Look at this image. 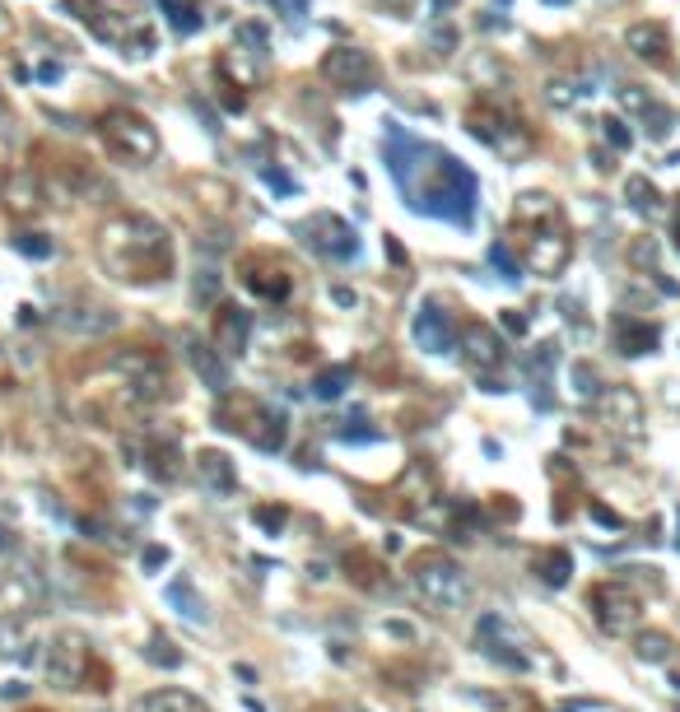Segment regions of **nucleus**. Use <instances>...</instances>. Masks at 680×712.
<instances>
[{
    "label": "nucleus",
    "mask_w": 680,
    "mask_h": 712,
    "mask_svg": "<svg viewBox=\"0 0 680 712\" xmlns=\"http://www.w3.org/2000/svg\"><path fill=\"white\" fill-rule=\"evenodd\" d=\"M98 256L117 280L145 284L173 275V238L150 215H117L98 229Z\"/></svg>",
    "instance_id": "1"
},
{
    "label": "nucleus",
    "mask_w": 680,
    "mask_h": 712,
    "mask_svg": "<svg viewBox=\"0 0 680 712\" xmlns=\"http://www.w3.org/2000/svg\"><path fill=\"white\" fill-rule=\"evenodd\" d=\"M410 196H415L410 205H415V210H424V215L452 219V224H471V215H476L480 182H476V173H471L466 163H457L452 154L434 149V163H429L424 187H410Z\"/></svg>",
    "instance_id": "2"
},
{
    "label": "nucleus",
    "mask_w": 680,
    "mask_h": 712,
    "mask_svg": "<svg viewBox=\"0 0 680 712\" xmlns=\"http://www.w3.org/2000/svg\"><path fill=\"white\" fill-rule=\"evenodd\" d=\"M98 135H103V145H108L122 163H154L159 159V131H154L150 121L140 117V112H131V108L103 112Z\"/></svg>",
    "instance_id": "3"
},
{
    "label": "nucleus",
    "mask_w": 680,
    "mask_h": 712,
    "mask_svg": "<svg viewBox=\"0 0 680 712\" xmlns=\"http://www.w3.org/2000/svg\"><path fill=\"white\" fill-rule=\"evenodd\" d=\"M219 419H224V429L243 433L247 443L261 447V452H280L285 447V419L275 410H266L261 401H252V396H238V405H224Z\"/></svg>",
    "instance_id": "4"
},
{
    "label": "nucleus",
    "mask_w": 680,
    "mask_h": 712,
    "mask_svg": "<svg viewBox=\"0 0 680 712\" xmlns=\"http://www.w3.org/2000/svg\"><path fill=\"white\" fill-rule=\"evenodd\" d=\"M415 587H420L424 601H434L438 610H452V605H462L466 596H471L462 568L452 564L448 554H424V559H415Z\"/></svg>",
    "instance_id": "5"
},
{
    "label": "nucleus",
    "mask_w": 680,
    "mask_h": 712,
    "mask_svg": "<svg viewBox=\"0 0 680 712\" xmlns=\"http://www.w3.org/2000/svg\"><path fill=\"white\" fill-rule=\"evenodd\" d=\"M322 80L340 94H368L373 80H378V66H373V56L364 47H331L322 56Z\"/></svg>",
    "instance_id": "6"
},
{
    "label": "nucleus",
    "mask_w": 680,
    "mask_h": 712,
    "mask_svg": "<svg viewBox=\"0 0 680 712\" xmlns=\"http://www.w3.org/2000/svg\"><path fill=\"white\" fill-rule=\"evenodd\" d=\"M308 242L331 261H354L359 256V233L340 215H313L308 219Z\"/></svg>",
    "instance_id": "7"
},
{
    "label": "nucleus",
    "mask_w": 680,
    "mask_h": 712,
    "mask_svg": "<svg viewBox=\"0 0 680 712\" xmlns=\"http://www.w3.org/2000/svg\"><path fill=\"white\" fill-rule=\"evenodd\" d=\"M429 154H434V149L424 145V140H415L406 126L387 121V168H392V177L401 182V187H410L415 168H424V159H429Z\"/></svg>",
    "instance_id": "8"
},
{
    "label": "nucleus",
    "mask_w": 680,
    "mask_h": 712,
    "mask_svg": "<svg viewBox=\"0 0 680 712\" xmlns=\"http://www.w3.org/2000/svg\"><path fill=\"white\" fill-rule=\"evenodd\" d=\"M592 605H597L601 629L615 633V638L639 624V601H634L625 587H597V592H592Z\"/></svg>",
    "instance_id": "9"
},
{
    "label": "nucleus",
    "mask_w": 680,
    "mask_h": 712,
    "mask_svg": "<svg viewBox=\"0 0 680 712\" xmlns=\"http://www.w3.org/2000/svg\"><path fill=\"white\" fill-rule=\"evenodd\" d=\"M531 266H536V275H559V270L569 266L573 256V242L564 229H555V224H545V229L531 233Z\"/></svg>",
    "instance_id": "10"
},
{
    "label": "nucleus",
    "mask_w": 680,
    "mask_h": 712,
    "mask_svg": "<svg viewBox=\"0 0 680 712\" xmlns=\"http://www.w3.org/2000/svg\"><path fill=\"white\" fill-rule=\"evenodd\" d=\"M415 345L429 354H448L452 345H457V331H452L448 322V312L438 308V303H420V312H415Z\"/></svg>",
    "instance_id": "11"
},
{
    "label": "nucleus",
    "mask_w": 680,
    "mask_h": 712,
    "mask_svg": "<svg viewBox=\"0 0 680 712\" xmlns=\"http://www.w3.org/2000/svg\"><path fill=\"white\" fill-rule=\"evenodd\" d=\"M462 354H466L471 368H494V363H504V336H499V326L466 322L462 326Z\"/></svg>",
    "instance_id": "12"
},
{
    "label": "nucleus",
    "mask_w": 680,
    "mask_h": 712,
    "mask_svg": "<svg viewBox=\"0 0 680 712\" xmlns=\"http://www.w3.org/2000/svg\"><path fill=\"white\" fill-rule=\"evenodd\" d=\"M625 47L639 56V61H653V66H667L671 61V38H667V28L657 24V19L629 24L625 28Z\"/></svg>",
    "instance_id": "13"
},
{
    "label": "nucleus",
    "mask_w": 680,
    "mask_h": 712,
    "mask_svg": "<svg viewBox=\"0 0 680 712\" xmlns=\"http://www.w3.org/2000/svg\"><path fill=\"white\" fill-rule=\"evenodd\" d=\"M247 331H252V312L238 308V303H224L215 312V345L224 354H238L247 345Z\"/></svg>",
    "instance_id": "14"
},
{
    "label": "nucleus",
    "mask_w": 680,
    "mask_h": 712,
    "mask_svg": "<svg viewBox=\"0 0 680 712\" xmlns=\"http://www.w3.org/2000/svg\"><path fill=\"white\" fill-rule=\"evenodd\" d=\"M38 205H42V182L33 173H14L5 177V210H10L14 219H28V215H38Z\"/></svg>",
    "instance_id": "15"
},
{
    "label": "nucleus",
    "mask_w": 680,
    "mask_h": 712,
    "mask_svg": "<svg viewBox=\"0 0 680 712\" xmlns=\"http://www.w3.org/2000/svg\"><path fill=\"white\" fill-rule=\"evenodd\" d=\"M196 475H201V484L210 494H233L238 489V471H233V461L224 452H201L196 457Z\"/></svg>",
    "instance_id": "16"
},
{
    "label": "nucleus",
    "mask_w": 680,
    "mask_h": 712,
    "mask_svg": "<svg viewBox=\"0 0 680 712\" xmlns=\"http://www.w3.org/2000/svg\"><path fill=\"white\" fill-rule=\"evenodd\" d=\"M615 350L639 359V354L657 350V331L648 322H634V317H615Z\"/></svg>",
    "instance_id": "17"
},
{
    "label": "nucleus",
    "mask_w": 680,
    "mask_h": 712,
    "mask_svg": "<svg viewBox=\"0 0 680 712\" xmlns=\"http://www.w3.org/2000/svg\"><path fill=\"white\" fill-rule=\"evenodd\" d=\"M187 354H191V368L205 377V387L224 396V391H229V368L219 363V350H215V345H201V340H191Z\"/></svg>",
    "instance_id": "18"
},
{
    "label": "nucleus",
    "mask_w": 680,
    "mask_h": 712,
    "mask_svg": "<svg viewBox=\"0 0 680 712\" xmlns=\"http://www.w3.org/2000/svg\"><path fill=\"white\" fill-rule=\"evenodd\" d=\"M243 284L261 298H289V275L280 266H247Z\"/></svg>",
    "instance_id": "19"
},
{
    "label": "nucleus",
    "mask_w": 680,
    "mask_h": 712,
    "mask_svg": "<svg viewBox=\"0 0 680 712\" xmlns=\"http://www.w3.org/2000/svg\"><path fill=\"white\" fill-rule=\"evenodd\" d=\"M159 5H164L173 33H182V38H191L205 24V0H159Z\"/></svg>",
    "instance_id": "20"
},
{
    "label": "nucleus",
    "mask_w": 680,
    "mask_h": 712,
    "mask_svg": "<svg viewBox=\"0 0 680 712\" xmlns=\"http://www.w3.org/2000/svg\"><path fill=\"white\" fill-rule=\"evenodd\" d=\"M555 215H559V205L545 196V191H527V196H517V205H513V219L517 224H555Z\"/></svg>",
    "instance_id": "21"
},
{
    "label": "nucleus",
    "mask_w": 680,
    "mask_h": 712,
    "mask_svg": "<svg viewBox=\"0 0 680 712\" xmlns=\"http://www.w3.org/2000/svg\"><path fill=\"white\" fill-rule=\"evenodd\" d=\"M191 191L201 196V205H205V210H210L215 219H224V215L233 210V187H229V182H215V177H196V182H191Z\"/></svg>",
    "instance_id": "22"
},
{
    "label": "nucleus",
    "mask_w": 680,
    "mask_h": 712,
    "mask_svg": "<svg viewBox=\"0 0 680 712\" xmlns=\"http://www.w3.org/2000/svg\"><path fill=\"white\" fill-rule=\"evenodd\" d=\"M136 712H201V703L182 694V689H164V694H150V699H140Z\"/></svg>",
    "instance_id": "23"
},
{
    "label": "nucleus",
    "mask_w": 680,
    "mask_h": 712,
    "mask_svg": "<svg viewBox=\"0 0 680 712\" xmlns=\"http://www.w3.org/2000/svg\"><path fill=\"white\" fill-rule=\"evenodd\" d=\"M536 573H541L550 587H564V582H569V573H573L569 550H541V554H536Z\"/></svg>",
    "instance_id": "24"
},
{
    "label": "nucleus",
    "mask_w": 680,
    "mask_h": 712,
    "mask_svg": "<svg viewBox=\"0 0 680 712\" xmlns=\"http://www.w3.org/2000/svg\"><path fill=\"white\" fill-rule=\"evenodd\" d=\"M345 387H350V368H345V363H336V368H327V373H317L313 396H317V401H336Z\"/></svg>",
    "instance_id": "25"
},
{
    "label": "nucleus",
    "mask_w": 680,
    "mask_h": 712,
    "mask_svg": "<svg viewBox=\"0 0 680 712\" xmlns=\"http://www.w3.org/2000/svg\"><path fill=\"white\" fill-rule=\"evenodd\" d=\"M168 601L182 610L187 619H205V605L196 601V592H191V582L187 578H177V582H168Z\"/></svg>",
    "instance_id": "26"
},
{
    "label": "nucleus",
    "mask_w": 680,
    "mask_h": 712,
    "mask_svg": "<svg viewBox=\"0 0 680 712\" xmlns=\"http://www.w3.org/2000/svg\"><path fill=\"white\" fill-rule=\"evenodd\" d=\"M490 266L499 270V275H504L508 284L522 280V266H517V256L508 252V242H494V247H490Z\"/></svg>",
    "instance_id": "27"
},
{
    "label": "nucleus",
    "mask_w": 680,
    "mask_h": 712,
    "mask_svg": "<svg viewBox=\"0 0 680 712\" xmlns=\"http://www.w3.org/2000/svg\"><path fill=\"white\" fill-rule=\"evenodd\" d=\"M14 252L33 256V261H47L56 247H52V238H42V233H19V238H14Z\"/></svg>",
    "instance_id": "28"
},
{
    "label": "nucleus",
    "mask_w": 680,
    "mask_h": 712,
    "mask_svg": "<svg viewBox=\"0 0 680 712\" xmlns=\"http://www.w3.org/2000/svg\"><path fill=\"white\" fill-rule=\"evenodd\" d=\"M625 196H629V205H634V210H653V201H657V191H653V182H648V177H629Z\"/></svg>",
    "instance_id": "29"
},
{
    "label": "nucleus",
    "mask_w": 680,
    "mask_h": 712,
    "mask_svg": "<svg viewBox=\"0 0 680 712\" xmlns=\"http://www.w3.org/2000/svg\"><path fill=\"white\" fill-rule=\"evenodd\" d=\"M639 657L643 661H667L671 657V643L662 638V633H648V638H639Z\"/></svg>",
    "instance_id": "30"
},
{
    "label": "nucleus",
    "mask_w": 680,
    "mask_h": 712,
    "mask_svg": "<svg viewBox=\"0 0 680 712\" xmlns=\"http://www.w3.org/2000/svg\"><path fill=\"white\" fill-rule=\"evenodd\" d=\"M238 47H243V52H266V28H257V24H243L238 28Z\"/></svg>",
    "instance_id": "31"
},
{
    "label": "nucleus",
    "mask_w": 680,
    "mask_h": 712,
    "mask_svg": "<svg viewBox=\"0 0 680 712\" xmlns=\"http://www.w3.org/2000/svg\"><path fill=\"white\" fill-rule=\"evenodd\" d=\"M601 131H606L611 149H629V145H634V135L625 131V121H620V117H606V121H601Z\"/></svg>",
    "instance_id": "32"
},
{
    "label": "nucleus",
    "mask_w": 680,
    "mask_h": 712,
    "mask_svg": "<svg viewBox=\"0 0 680 712\" xmlns=\"http://www.w3.org/2000/svg\"><path fill=\"white\" fill-rule=\"evenodd\" d=\"M545 98H550L555 108H569V103H578V98H583V89H578V84H559V80H555Z\"/></svg>",
    "instance_id": "33"
},
{
    "label": "nucleus",
    "mask_w": 680,
    "mask_h": 712,
    "mask_svg": "<svg viewBox=\"0 0 680 712\" xmlns=\"http://www.w3.org/2000/svg\"><path fill=\"white\" fill-rule=\"evenodd\" d=\"M285 522H289V512H285V508H257V526H266L271 536H275V531H280Z\"/></svg>",
    "instance_id": "34"
},
{
    "label": "nucleus",
    "mask_w": 680,
    "mask_h": 712,
    "mask_svg": "<svg viewBox=\"0 0 680 712\" xmlns=\"http://www.w3.org/2000/svg\"><path fill=\"white\" fill-rule=\"evenodd\" d=\"M573 377H578V396H597V373H592L587 363H578V368H573Z\"/></svg>",
    "instance_id": "35"
},
{
    "label": "nucleus",
    "mask_w": 680,
    "mask_h": 712,
    "mask_svg": "<svg viewBox=\"0 0 680 712\" xmlns=\"http://www.w3.org/2000/svg\"><path fill=\"white\" fill-rule=\"evenodd\" d=\"M620 98H625V108H648V103H653V98H648V94H643V89H639V84H625V89H620Z\"/></svg>",
    "instance_id": "36"
},
{
    "label": "nucleus",
    "mask_w": 680,
    "mask_h": 712,
    "mask_svg": "<svg viewBox=\"0 0 680 712\" xmlns=\"http://www.w3.org/2000/svg\"><path fill=\"white\" fill-rule=\"evenodd\" d=\"M261 177H266V182H271L275 191H299V187H294V177H289V173H280V168H266Z\"/></svg>",
    "instance_id": "37"
},
{
    "label": "nucleus",
    "mask_w": 680,
    "mask_h": 712,
    "mask_svg": "<svg viewBox=\"0 0 680 712\" xmlns=\"http://www.w3.org/2000/svg\"><path fill=\"white\" fill-rule=\"evenodd\" d=\"M634 266H643V261H657V242H634Z\"/></svg>",
    "instance_id": "38"
},
{
    "label": "nucleus",
    "mask_w": 680,
    "mask_h": 712,
    "mask_svg": "<svg viewBox=\"0 0 680 712\" xmlns=\"http://www.w3.org/2000/svg\"><path fill=\"white\" fill-rule=\"evenodd\" d=\"M382 252L392 256L396 266H406V247H401V242H396V238H392V233H387V238H382Z\"/></svg>",
    "instance_id": "39"
},
{
    "label": "nucleus",
    "mask_w": 680,
    "mask_h": 712,
    "mask_svg": "<svg viewBox=\"0 0 680 712\" xmlns=\"http://www.w3.org/2000/svg\"><path fill=\"white\" fill-rule=\"evenodd\" d=\"M378 433L373 429H340V443H373Z\"/></svg>",
    "instance_id": "40"
},
{
    "label": "nucleus",
    "mask_w": 680,
    "mask_h": 712,
    "mask_svg": "<svg viewBox=\"0 0 680 712\" xmlns=\"http://www.w3.org/2000/svg\"><path fill=\"white\" fill-rule=\"evenodd\" d=\"M504 326L513 331V336H527V317H522V312H513V308L504 312Z\"/></svg>",
    "instance_id": "41"
},
{
    "label": "nucleus",
    "mask_w": 680,
    "mask_h": 712,
    "mask_svg": "<svg viewBox=\"0 0 680 712\" xmlns=\"http://www.w3.org/2000/svg\"><path fill=\"white\" fill-rule=\"evenodd\" d=\"M164 564H168V550H159V545L145 550V568H164Z\"/></svg>",
    "instance_id": "42"
},
{
    "label": "nucleus",
    "mask_w": 680,
    "mask_h": 712,
    "mask_svg": "<svg viewBox=\"0 0 680 712\" xmlns=\"http://www.w3.org/2000/svg\"><path fill=\"white\" fill-rule=\"evenodd\" d=\"M280 5H285L289 19H303V14H308V0H280Z\"/></svg>",
    "instance_id": "43"
},
{
    "label": "nucleus",
    "mask_w": 680,
    "mask_h": 712,
    "mask_svg": "<svg viewBox=\"0 0 680 712\" xmlns=\"http://www.w3.org/2000/svg\"><path fill=\"white\" fill-rule=\"evenodd\" d=\"M10 33H14V19H10V10H5V5H0V42L10 38Z\"/></svg>",
    "instance_id": "44"
},
{
    "label": "nucleus",
    "mask_w": 680,
    "mask_h": 712,
    "mask_svg": "<svg viewBox=\"0 0 680 712\" xmlns=\"http://www.w3.org/2000/svg\"><path fill=\"white\" fill-rule=\"evenodd\" d=\"M592 517H597L601 526H620V517H615V512H606V508H592Z\"/></svg>",
    "instance_id": "45"
},
{
    "label": "nucleus",
    "mask_w": 680,
    "mask_h": 712,
    "mask_svg": "<svg viewBox=\"0 0 680 712\" xmlns=\"http://www.w3.org/2000/svg\"><path fill=\"white\" fill-rule=\"evenodd\" d=\"M382 5H387V10H396V14H410V10H415V0H382Z\"/></svg>",
    "instance_id": "46"
},
{
    "label": "nucleus",
    "mask_w": 680,
    "mask_h": 712,
    "mask_svg": "<svg viewBox=\"0 0 680 712\" xmlns=\"http://www.w3.org/2000/svg\"><path fill=\"white\" fill-rule=\"evenodd\" d=\"M38 75H42V80H61V66H56V61H47V66H38Z\"/></svg>",
    "instance_id": "47"
},
{
    "label": "nucleus",
    "mask_w": 680,
    "mask_h": 712,
    "mask_svg": "<svg viewBox=\"0 0 680 712\" xmlns=\"http://www.w3.org/2000/svg\"><path fill=\"white\" fill-rule=\"evenodd\" d=\"M331 298H336L340 308H354V294H350V289H331Z\"/></svg>",
    "instance_id": "48"
},
{
    "label": "nucleus",
    "mask_w": 680,
    "mask_h": 712,
    "mask_svg": "<svg viewBox=\"0 0 680 712\" xmlns=\"http://www.w3.org/2000/svg\"><path fill=\"white\" fill-rule=\"evenodd\" d=\"M10 382V368H5V350H0V387Z\"/></svg>",
    "instance_id": "49"
},
{
    "label": "nucleus",
    "mask_w": 680,
    "mask_h": 712,
    "mask_svg": "<svg viewBox=\"0 0 680 712\" xmlns=\"http://www.w3.org/2000/svg\"><path fill=\"white\" fill-rule=\"evenodd\" d=\"M452 5H457V0H434V10H452Z\"/></svg>",
    "instance_id": "50"
},
{
    "label": "nucleus",
    "mask_w": 680,
    "mask_h": 712,
    "mask_svg": "<svg viewBox=\"0 0 680 712\" xmlns=\"http://www.w3.org/2000/svg\"><path fill=\"white\" fill-rule=\"evenodd\" d=\"M0 554H5V526H0Z\"/></svg>",
    "instance_id": "51"
},
{
    "label": "nucleus",
    "mask_w": 680,
    "mask_h": 712,
    "mask_svg": "<svg viewBox=\"0 0 680 712\" xmlns=\"http://www.w3.org/2000/svg\"><path fill=\"white\" fill-rule=\"evenodd\" d=\"M545 5H569V0H545Z\"/></svg>",
    "instance_id": "52"
},
{
    "label": "nucleus",
    "mask_w": 680,
    "mask_h": 712,
    "mask_svg": "<svg viewBox=\"0 0 680 712\" xmlns=\"http://www.w3.org/2000/svg\"><path fill=\"white\" fill-rule=\"evenodd\" d=\"M676 238H680V210H676Z\"/></svg>",
    "instance_id": "53"
}]
</instances>
